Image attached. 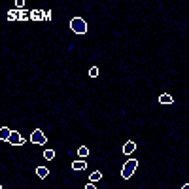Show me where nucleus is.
<instances>
[{"label":"nucleus","mask_w":189,"mask_h":189,"mask_svg":"<svg viewBox=\"0 0 189 189\" xmlns=\"http://www.w3.org/2000/svg\"><path fill=\"white\" fill-rule=\"evenodd\" d=\"M30 142H32V144H45V142H47V136H45L40 129H36V131L30 134Z\"/></svg>","instance_id":"7ed1b4c3"},{"label":"nucleus","mask_w":189,"mask_h":189,"mask_svg":"<svg viewBox=\"0 0 189 189\" xmlns=\"http://www.w3.org/2000/svg\"><path fill=\"white\" fill-rule=\"evenodd\" d=\"M136 167H138V161H136V159H129V161L123 164V168H121V176H123L125 180H129V178L134 174Z\"/></svg>","instance_id":"f03ea898"},{"label":"nucleus","mask_w":189,"mask_h":189,"mask_svg":"<svg viewBox=\"0 0 189 189\" xmlns=\"http://www.w3.org/2000/svg\"><path fill=\"white\" fill-rule=\"evenodd\" d=\"M78 155H80L81 159H85V157L89 155V148H85V146H81V148L78 150Z\"/></svg>","instance_id":"f8f14e48"},{"label":"nucleus","mask_w":189,"mask_h":189,"mask_svg":"<svg viewBox=\"0 0 189 189\" xmlns=\"http://www.w3.org/2000/svg\"><path fill=\"white\" fill-rule=\"evenodd\" d=\"M30 17H32L34 21H40V19H44V13L38 10V12H32V13H30Z\"/></svg>","instance_id":"ddd939ff"},{"label":"nucleus","mask_w":189,"mask_h":189,"mask_svg":"<svg viewBox=\"0 0 189 189\" xmlns=\"http://www.w3.org/2000/svg\"><path fill=\"white\" fill-rule=\"evenodd\" d=\"M27 17H29L27 12H21V13H19V19H21V21H23V19H27Z\"/></svg>","instance_id":"f3484780"},{"label":"nucleus","mask_w":189,"mask_h":189,"mask_svg":"<svg viewBox=\"0 0 189 189\" xmlns=\"http://www.w3.org/2000/svg\"><path fill=\"white\" fill-rule=\"evenodd\" d=\"M36 174H38V178H42V180H44V178H47L49 170H47L45 167H38V168H36Z\"/></svg>","instance_id":"1a4fd4ad"},{"label":"nucleus","mask_w":189,"mask_h":189,"mask_svg":"<svg viewBox=\"0 0 189 189\" xmlns=\"http://www.w3.org/2000/svg\"><path fill=\"white\" fill-rule=\"evenodd\" d=\"M89 76H91V78H97V76H99V68H97V66H91Z\"/></svg>","instance_id":"4468645a"},{"label":"nucleus","mask_w":189,"mask_h":189,"mask_svg":"<svg viewBox=\"0 0 189 189\" xmlns=\"http://www.w3.org/2000/svg\"><path fill=\"white\" fill-rule=\"evenodd\" d=\"M15 6H17V8H21V10H23V6H25V0H17V2H15Z\"/></svg>","instance_id":"2eb2a0df"},{"label":"nucleus","mask_w":189,"mask_h":189,"mask_svg":"<svg viewBox=\"0 0 189 189\" xmlns=\"http://www.w3.org/2000/svg\"><path fill=\"white\" fill-rule=\"evenodd\" d=\"M159 102H161V104H172V102H174V99L170 97L168 93H163L161 97H159Z\"/></svg>","instance_id":"0eeeda50"},{"label":"nucleus","mask_w":189,"mask_h":189,"mask_svg":"<svg viewBox=\"0 0 189 189\" xmlns=\"http://www.w3.org/2000/svg\"><path fill=\"white\" fill-rule=\"evenodd\" d=\"M10 134H12V131L8 127H2V131H0V138H2L4 142H8L10 140Z\"/></svg>","instance_id":"6e6552de"},{"label":"nucleus","mask_w":189,"mask_h":189,"mask_svg":"<svg viewBox=\"0 0 189 189\" xmlns=\"http://www.w3.org/2000/svg\"><path fill=\"white\" fill-rule=\"evenodd\" d=\"M8 17H10V19H17V17H19V13H15V12H10V13H8Z\"/></svg>","instance_id":"dca6fc26"},{"label":"nucleus","mask_w":189,"mask_h":189,"mask_svg":"<svg viewBox=\"0 0 189 189\" xmlns=\"http://www.w3.org/2000/svg\"><path fill=\"white\" fill-rule=\"evenodd\" d=\"M134 150H136V144H134V142H131V140H129L127 144L123 146V153H125V155H131Z\"/></svg>","instance_id":"423d86ee"},{"label":"nucleus","mask_w":189,"mask_h":189,"mask_svg":"<svg viewBox=\"0 0 189 189\" xmlns=\"http://www.w3.org/2000/svg\"><path fill=\"white\" fill-rule=\"evenodd\" d=\"M182 189H189V183H185V185H183V187H182Z\"/></svg>","instance_id":"6ab92c4d"},{"label":"nucleus","mask_w":189,"mask_h":189,"mask_svg":"<svg viewBox=\"0 0 189 189\" xmlns=\"http://www.w3.org/2000/svg\"><path fill=\"white\" fill-rule=\"evenodd\" d=\"M83 189H97V187H94V183H91V182H89V183H87Z\"/></svg>","instance_id":"a211bd4d"},{"label":"nucleus","mask_w":189,"mask_h":189,"mask_svg":"<svg viewBox=\"0 0 189 189\" xmlns=\"http://www.w3.org/2000/svg\"><path fill=\"white\" fill-rule=\"evenodd\" d=\"M85 168H87V163L83 159H78L72 163V170H85Z\"/></svg>","instance_id":"39448f33"},{"label":"nucleus","mask_w":189,"mask_h":189,"mask_svg":"<svg viewBox=\"0 0 189 189\" xmlns=\"http://www.w3.org/2000/svg\"><path fill=\"white\" fill-rule=\"evenodd\" d=\"M70 29H72V32H76V34H85L87 32V23L81 17H74L70 21Z\"/></svg>","instance_id":"f257e3e1"},{"label":"nucleus","mask_w":189,"mask_h":189,"mask_svg":"<svg viewBox=\"0 0 189 189\" xmlns=\"http://www.w3.org/2000/svg\"><path fill=\"white\" fill-rule=\"evenodd\" d=\"M44 159L53 161V159H55V151H53V150H45V151H44Z\"/></svg>","instance_id":"9b49d317"},{"label":"nucleus","mask_w":189,"mask_h":189,"mask_svg":"<svg viewBox=\"0 0 189 189\" xmlns=\"http://www.w3.org/2000/svg\"><path fill=\"white\" fill-rule=\"evenodd\" d=\"M8 144H12V146H23V144H25V138L21 136V132H17V131H12V134H10V140H8Z\"/></svg>","instance_id":"20e7f679"},{"label":"nucleus","mask_w":189,"mask_h":189,"mask_svg":"<svg viewBox=\"0 0 189 189\" xmlns=\"http://www.w3.org/2000/svg\"><path fill=\"white\" fill-rule=\"evenodd\" d=\"M100 178H102V174H100L99 170H94V172H93V174L89 176V182H91V183H94V182H99Z\"/></svg>","instance_id":"9d476101"}]
</instances>
